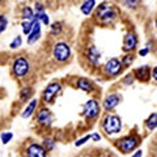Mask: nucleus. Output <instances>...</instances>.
I'll return each instance as SVG.
<instances>
[{"label": "nucleus", "instance_id": "f257e3e1", "mask_svg": "<svg viewBox=\"0 0 157 157\" xmlns=\"http://www.w3.org/2000/svg\"><path fill=\"white\" fill-rule=\"evenodd\" d=\"M12 73L13 76L16 78H24L29 75V72H30V62H29V59L26 56H22L20 55L17 56L14 60L12 62Z\"/></svg>", "mask_w": 157, "mask_h": 157}, {"label": "nucleus", "instance_id": "f03ea898", "mask_svg": "<svg viewBox=\"0 0 157 157\" xmlns=\"http://www.w3.org/2000/svg\"><path fill=\"white\" fill-rule=\"evenodd\" d=\"M52 58L58 63H67L71 58V46L67 42H56L52 47Z\"/></svg>", "mask_w": 157, "mask_h": 157}, {"label": "nucleus", "instance_id": "7ed1b4c3", "mask_svg": "<svg viewBox=\"0 0 157 157\" xmlns=\"http://www.w3.org/2000/svg\"><path fill=\"white\" fill-rule=\"evenodd\" d=\"M117 16L118 13L115 11V8L111 4H107V3H102L101 6H98L96 11V17L101 22H113L117 18Z\"/></svg>", "mask_w": 157, "mask_h": 157}, {"label": "nucleus", "instance_id": "20e7f679", "mask_svg": "<svg viewBox=\"0 0 157 157\" xmlns=\"http://www.w3.org/2000/svg\"><path fill=\"white\" fill-rule=\"evenodd\" d=\"M102 128L107 135L118 134L122 130V121L121 118L115 114H109L105 117V119L102 121Z\"/></svg>", "mask_w": 157, "mask_h": 157}, {"label": "nucleus", "instance_id": "39448f33", "mask_svg": "<svg viewBox=\"0 0 157 157\" xmlns=\"http://www.w3.org/2000/svg\"><path fill=\"white\" fill-rule=\"evenodd\" d=\"M140 143V139L135 135H130V136H126L123 139L119 140V143H118V148L121 149L122 153H131L134 149L137 148V145Z\"/></svg>", "mask_w": 157, "mask_h": 157}, {"label": "nucleus", "instance_id": "423d86ee", "mask_svg": "<svg viewBox=\"0 0 157 157\" xmlns=\"http://www.w3.org/2000/svg\"><path fill=\"white\" fill-rule=\"evenodd\" d=\"M60 92H62V84L60 82H56V81H52L45 88V90H43L42 101L45 102V104H50V102H52L54 98H55V96L59 94Z\"/></svg>", "mask_w": 157, "mask_h": 157}, {"label": "nucleus", "instance_id": "0eeeda50", "mask_svg": "<svg viewBox=\"0 0 157 157\" xmlns=\"http://www.w3.org/2000/svg\"><path fill=\"white\" fill-rule=\"evenodd\" d=\"M54 122L52 113L47 109V107H42L37 113V123L43 127H50Z\"/></svg>", "mask_w": 157, "mask_h": 157}, {"label": "nucleus", "instance_id": "6e6552de", "mask_svg": "<svg viewBox=\"0 0 157 157\" xmlns=\"http://www.w3.org/2000/svg\"><path fill=\"white\" fill-rule=\"evenodd\" d=\"M26 157H47L46 149L39 143H30L25 149Z\"/></svg>", "mask_w": 157, "mask_h": 157}, {"label": "nucleus", "instance_id": "1a4fd4ad", "mask_svg": "<svg viewBox=\"0 0 157 157\" xmlns=\"http://www.w3.org/2000/svg\"><path fill=\"white\" fill-rule=\"evenodd\" d=\"M100 114V105L96 100H89L84 105V115L88 119H94Z\"/></svg>", "mask_w": 157, "mask_h": 157}, {"label": "nucleus", "instance_id": "9d476101", "mask_svg": "<svg viewBox=\"0 0 157 157\" xmlns=\"http://www.w3.org/2000/svg\"><path fill=\"white\" fill-rule=\"evenodd\" d=\"M122 64H121V60H118L117 58H113L110 59V60L106 62V64L104 67V71L106 75L109 76H117L118 73H119L122 71Z\"/></svg>", "mask_w": 157, "mask_h": 157}, {"label": "nucleus", "instance_id": "9b49d317", "mask_svg": "<svg viewBox=\"0 0 157 157\" xmlns=\"http://www.w3.org/2000/svg\"><path fill=\"white\" fill-rule=\"evenodd\" d=\"M41 25H42V24L36 20V22H34V26H33V29H32L30 34L28 36V39H26L29 45H33V43H36L38 39L41 38V34H42V28H41Z\"/></svg>", "mask_w": 157, "mask_h": 157}, {"label": "nucleus", "instance_id": "f8f14e48", "mask_svg": "<svg viewBox=\"0 0 157 157\" xmlns=\"http://www.w3.org/2000/svg\"><path fill=\"white\" fill-rule=\"evenodd\" d=\"M137 46V37L134 33H128L124 37V42H123V51L130 52L132 50H135V47Z\"/></svg>", "mask_w": 157, "mask_h": 157}, {"label": "nucleus", "instance_id": "ddd939ff", "mask_svg": "<svg viewBox=\"0 0 157 157\" xmlns=\"http://www.w3.org/2000/svg\"><path fill=\"white\" fill-rule=\"evenodd\" d=\"M119 102H121V97L114 93V94H109V96L105 98L102 106H104V109H105L106 111H110V110L114 109V107H117Z\"/></svg>", "mask_w": 157, "mask_h": 157}, {"label": "nucleus", "instance_id": "4468645a", "mask_svg": "<svg viewBox=\"0 0 157 157\" xmlns=\"http://www.w3.org/2000/svg\"><path fill=\"white\" fill-rule=\"evenodd\" d=\"M86 58L93 66H97L101 60V52L97 50L96 46H90V47H88V50H86Z\"/></svg>", "mask_w": 157, "mask_h": 157}, {"label": "nucleus", "instance_id": "2eb2a0df", "mask_svg": "<svg viewBox=\"0 0 157 157\" xmlns=\"http://www.w3.org/2000/svg\"><path fill=\"white\" fill-rule=\"evenodd\" d=\"M37 107H38V100H37V98H33V100L29 101V104L26 105L25 109L22 110L21 117L22 118H30L34 113H36Z\"/></svg>", "mask_w": 157, "mask_h": 157}, {"label": "nucleus", "instance_id": "dca6fc26", "mask_svg": "<svg viewBox=\"0 0 157 157\" xmlns=\"http://www.w3.org/2000/svg\"><path fill=\"white\" fill-rule=\"evenodd\" d=\"M135 77L139 78V80H143V81L149 80V77H151V68L148 66H143V67L136 68Z\"/></svg>", "mask_w": 157, "mask_h": 157}, {"label": "nucleus", "instance_id": "f3484780", "mask_svg": "<svg viewBox=\"0 0 157 157\" xmlns=\"http://www.w3.org/2000/svg\"><path fill=\"white\" fill-rule=\"evenodd\" d=\"M33 94H34V90H33L32 86H24L22 89L20 90V96H18L20 102H26V101H29L33 97Z\"/></svg>", "mask_w": 157, "mask_h": 157}, {"label": "nucleus", "instance_id": "a211bd4d", "mask_svg": "<svg viewBox=\"0 0 157 157\" xmlns=\"http://www.w3.org/2000/svg\"><path fill=\"white\" fill-rule=\"evenodd\" d=\"M76 85L78 89H81V90H84V92H92L93 90V84L88 80V78H78L77 82H76Z\"/></svg>", "mask_w": 157, "mask_h": 157}, {"label": "nucleus", "instance_id": "6ab92c4d", "mask_svg": "<svg viewBox=\"0 0 157 157\" xmlns=\"http://www.w3.org/2000/svg\"><path fill=\"white\" fill-rule=\"evenodd\" d=\"M21 16H22V21H26V20H36V13H34V9L32 7H28V6L22 8Z\"/></svg>", "mask_w": 157, "mask_h": 157}, {"label": "nucleus", "instance_id": "aec40b11", "mask_svg": "<svg viewBox=\"0 0 157 157\" xmlns=\"http://www.w3.org/2000/svg\"><path fill=\"white\" fill-rule=\"evenodd\" d=\"M94 6H96V2H94V0H88V2H84V3L81 4L80 9H81V12H82V13L88 16V14H90V12L93 11Z\"/></svg>", "mask_w": 157, "mask_h": 157}, {"label": "nucleus", "instance_id": "412c9836", "mask_svg": "<svg viewBox=\"0 0 157 157\" xmlns=\"http://www.w3.org/2000/svg\"><path fill=\"white\" fill-rule=\"evenodd\" d=\"M145 127L148 128L149 131L155 130L157 127V113H153V114H151L148 118H147L145 121Z\"/></svg>", "mask_w": 157, "mask_h": 157}, {"label": "nucleus", "instance_id": "4be33fe9", "mask_svg": "<svg viewBox=\"0 0 157 157\" xmlns=\"http://www.w3.org/2000/svg\"><path fill=\"white\" fill-rule=\"evenodd\" d=\"M63 32V26H62V22H52L51 25H50V34L54 37H58V36H60Z\"/></svg>", "mask_w": 157, "mask_h": 157}, {"label": "nucleus", "instance_id": "5701e85b", "mask_svg": "<svg viewBox=\"0 0 157 157\" xmlns=\"http://www.w3.org/2000/svg\"><path fill=\"white\" fill-rule=\"evenodd\" d=\"M34 22H36V20H26V21H22L21 22V26H22V33L29 36L32 32V29L34 26Z\"/></svg>", "mask_w": 157, "mask_h": 157}, {"label": "nucleus", "instance_id": "b1692460", "mask_svg": "<svg viewBox=\"0 0 157 157\" xmlns=\"http://www.w3.org/2000/svg\"><path fill=\"white\" fill-rule=\"evenodd\" d=\"M42 147L46 149V152H50L56 147V140L52 139V137H46L42 143Z\"/></svg>", "mask_w": 157, "mask_h": 157}, {"label": "nucleus", "instance_id": "393cba45", "mask_svg": "<svg viewBox=\"0 0 157 157\" xmlns=\"http://www.w3.org/2000/svg\"><path fill=\"white\" fill-rule=\"evenodd\" d=\"M13 139V134L11 131H6V132H2L0 134V141H2L3 144H9Z\"/></svg>", "mask_w": 157, "mask_h": 157}, {"label": "nucleus", "instance_id": "a878e982", "mask_svg": "<svg viewBox=\"0 0 157 157\" xmlns=\"http://www.w3.org/2000/svg\"><path fill=\"white\" fill-rule=\"evenodd\" d=\"M8 24H9L8 17H7L4 13H0V34H2L3 32H6V30H7Z\"/></svg>", "mask_w": 157, "mask_h": 157}, {"label": "nucleus", "instance_id": "bb28decb", "mask_svg": "<svg viewBox=\"0 0 157 157\" xmlns=\"http://www.w3.org/2000/svg\"><path fill=\"white\" fill-rule=\"evenodd\" d=\"M22 45V37L21 36H17L16 38L12 39V42L9 43V48H12V50H16V48L21 47Z\"/></svg>", "mask_w": 157, "mask_h": 157}, {"label": "nucleus", "instance_id": "cd10ccee", "mask_svg": "<svg viewBox=\"0 0 157 157\" xmlns=\"http://www.w3.org/2000/svg\"><path fill=\"white\" fill-rule=\"evenodd\" d=\"M132 62H134V56L132 55H126L123 59H122L121 64H122V67H128V66L132 64Z\"/></svg>", "mask_w": 157, "mask_h": 157}, {"label": "nucleus", "instance_id": "c85d7f7f", "mask_svg": "<svg viewBox=\"0 0 157 157\" xmlns=\"http://www.w3.org/2000/svg\"><path fill=\"white\" fill-rule=\"evenodd\" d=\"M34 6H36V7H34V13H36V14H41L43 12H46L45 6H43L42 3H36Z\"/></svg>", "mask_w": 157, "mask_h": 157}, {"label": "nucleus", "instance_id": "c756f323", "mask_svg": "<svg viewBox=\"0 0 157 157\" xmlns=\"http://www.w3.org/2000/svg\"><path fill=\"white\" fill-rule=\"evenodd\" d=\"M122 4L128 8H136L140 4V2H137V0H135V2H122Z\"/></svg>", "mask_w": 157, "mask_h": 157}, {"label": "nucleus", "instance_id": "7c9ffc66", "mask_svg": "<svg viewBox=\"0 0 157 157\" xmlns=\"http://www.w3.org/2000/svg\"><path fill=\"white\" fill-rule=\"evenodd\" d=\"M89 139H90V135H86V136H84V137H81V139H78L76 143H75V145H76V147H80V145H82V144H85Z\"/></svg>", "mask_w": 157, "mask_h": 157}, {"label": "nucleus", "instance_id": "2f4dec72", "mask_svg": "<svg viewBox=\"0 0 157 157\" xmlns=\"http://www.w3.org/2000/svg\"><path fill=\"white\" fill-rule=\"evenodd\" d=\"M90 139H93L94 141H100V140H101V135L97 134V132H94V134L90 135Z\"/></svg>", "mask_w": 157, "mask_h": 157}, {"label": "nucleus", "instance_id": "473e14b6", "mask_svg": "<svg viewBox=\"0 0 157 157\" xmlns=\"http://www.w3.org/2000/svg\"><path fill=\"white\" fill-rule=\"evenodd\" d=\"M148 52H149V48H148V47H144V48H141V50L139 51V55H141V56H145Z\"/></svg>", "mask_w": 157, "mask_h": 157}, {"label": "nucleus", "instance_id": "72a5a7b5", "mask_svg": "<svg viewBox=\"0 0 157 157\" xmlns=\"http://www.w3.org/2000/svg\"><path fill=\"white\" fill-rule=\"evenodd\" d=\"M141 156H143V152H141V149H137L131 157H141Z\"/></svg>", "mask_w": 157, "mask_h": 157}, {"label": "nucleus", "instance_id": "f704fd0d", "mask_svg": "<svg viewBox=\"0 0 157 157\" xmlns=\"http://www.w3.org/2000/svg\"><path fill=\"white\" fill-rule=\"evenodd\" d=\"M152 77L155 78V80L157 81V67L153 68V71H152Z\"/></svg>", "mask_w": 157, "mask_h": 157}, {"label": "nucleus", "instance_id": "c9c22d12", "mask_svg": "<svg viewBox=\"0 0 157 157\" xmlns=\"http://www.w3.org/2000/svg\"><path fill=\"white\" fill-rule=\"evenodd\" d=\"M156 26H157V18H156Z\"/></svg>", "mask_w": 157, "mask_h": 157}]
</instances>
